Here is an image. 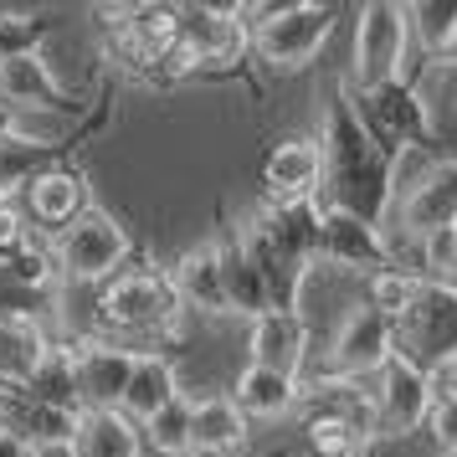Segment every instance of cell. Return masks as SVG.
<instances>
[{
	"label": "cell",
	"instance_id": "cell-2",
	"mask_svg": "<svg viewBox=\"0 0 457 457\" xmlns=\"http://www.w3.org/2000/svg\"><path fill=\"white\" fill-rule=\"evenodd\" d=\"M93 334L124 350L170 354L186 339V309L170 288L165 268H124L104 288H93Z\"/></svg>",
	"mask_w": 457,
	"mask_h": 457
},
{
	"label": "cell",
	"instance_id": "cell-20",
	"mask_svg": "<svg viewBox=\"0 0 457 457\" xmlns=\"http://www.w3.org/2000/svg\"><path fill=\"white\" fill-rule=\"evenodd\" d=\"M52 350V329L42 313L31 309H11L0 313V386H26L37 365Z\"/></svg>",
	"mask_w": 457,
	"mask_h": 457
},
{
	"label": "cell",
	"instance_id": "cell-39",
	"mask_svg": "<svg viewBox=\"0 0 457 457\" xmlns=\"http://www.w3.org/2000/svg\"><path fill=\"white\" fill-rule=\"evenodd\" d=\"M298 457H303V453H298Z\"/></svg>",
	"mask_w": 457,
	"mask_h": 457
},
{
	"label": "cell",
	"instance_id": "cell-27",
	"mask_svg": "<svg viewBox=\"0 0 457 457\" xmlns=\"http://www.w3.org/2000/svg\"><path fill=\"white\" fill-rule=\"evenodd\" d=\"M139 436H145V453L154 457H190V395L180 391L149 421H139Z\"/></svg>",
	"mask_w": 457,
	"mask_h": 457
},
{
	"label": "cell",
	"instance_id": "cell-32",
	"mask_svg": "<svg viewBox=\"0 0 457 457\" xmlns=\"http://www.w3.org/2000/svg\"><path fill=\"white\" fill-rule=\"evenodd\" d=\"M72 432H78V411L72 406H31V416L21 427L26 442H72Z\"/></svg>",
	"mask_w": 457,
	"mask_h": 457
},
{
	"label": "cell",
	"instance_id": "cell-4",
	"mask_svg": "<svg viewBox=\"0 0 457 457\" xmlns=\"http://www.w3.org/2000/svg\"><path fill=\"white\" fill-rule=\"evenodd\" d=\"M339 5H319V0H288L278 5L268 21L247 37V52L272 72H303L319 62V52L329 46L334 26H339Z\"/></svg>",
	"mask_w": 457,
	"mask_h": 457
},
{
	"label": "cell",
	"instance_id": "cell-5",
	"mask_svg": "<svg viewBox=\"0 0 457 457\" xmlns=\"http://www.w3.org/2000/svg\"><path fill=\"white\" fill-rule=\"evenodd\" d=\"M406 67H411L406 5H395V0H370V5H360L345 93H370V87H386V83H395V78H406Z\"/></svg>",
	"mask_w": 457,
	"mask_h": 457
},
{
	"label": "cell",
	"instance_id": "cell-9",
	"mask_svg": "<svg viewBox=\"0 0 457 457\" xmlns=\"http://www.w3.org/2000/svg\"><path fill=\"white\" fill-rule=\"evenodd\" d=\"M350 108H354V119H360V129L386 154H401V149H411V145H432L427 113H421V98H416L411 78H395V83L370 87V93H350Z\"/></svg>",
	"mask_w": 457,
	"mask_h": 457
},
{
	"label": "cell",
	"instance_id": "cell-10",
	"mask_svg": "<svg viewBox=\"0 0 457 457\" xmlns=\"http://www.w3.org/2000/svg\"><path fill=\"white\" fill-rule=\"evenodd\" d=\"M72 354V391H78V411H119L124 401V380L134 365V350L113 345V339H78L67 345Z\"/></svg>",
	"mask_w": 457,
	"mask_h": 457
},
{
	"label": "cell",
	"instance_id": "cell-38",
	"mask_svg": "<svg viewBox=\"0 0 457 457\" xmlns=\"http://www.w3.org/2000/svg\"><path fill=\"white\" fill-rule=\"evenodd\" d=\"M453 57H457V46H453Z\"/></svg>",
	"mask_w": 457,
	"mask_h": 457
},
{
	"label": "cell",
	"instance_id": "cell-25",
	"mask_svg": "<svg viewBox=\"0 0 457 457\" xmlns=\"http://www.w3.org/2000/svg\"><path fill=\"white\" fill-rule=\"evenodd\" d=\"M406 37L421 62L453 57L457 46V0H411L406 5Z\"/></svg>",
	"mask_w": 457,
	"mask_h": 457
},
{
	"label": "cell",
	"instance_id": "cell-35",
	"mask_svg": "<svg viewBox=\"0 0 457 457\" xmlns=\"http://www.w3.org/2000/svg\"><path fill=\"white\" fill-rule=\"evenodd\" d=\"M432 283H447V288H457V231H453V247H447V257H442V272H436Z\"/></svg>",
	"mask_w": 457,
	"mask_h": 457
},
{
	"label": "cell",
	"instance_id": "cell-15",
	"mask_svg": "<svg viewBox=\"0 0 457 457\" xmlns=\"http://www.w3.org/2000/svg\"><path fill=\"white\" fill-rule=\"evenodd\" d=\"M324 190V149L313 134H288L262 160V201H319Z\"/></svg>",
	"mask_w": 457,
	"mask_h": 457
},
{
	"label": "cell",
	"instance_id": "cell-33",
	"mask_svg": "<svg viewBox=\"0 0 457 457\" xmlns=\"http://www.w3.org/2000/svg\"><path fill=\"white\" fill-rule=\"evenodd\" d=\"M26 231H31V227H26L21 206H16V201H0V268L11 262V252L26 242Z\"/></svg>",
	"mask_w": 457,
	"mask_h": 457
},
{
	"label": "cell",
	"instance_id": "cell-12",
	"mask_svg": "<svg viewBox=\"0 0 457 457\" xmlns=\"http://www.w3.org/2000/svg\"><path fill=\"white\" fill-rule=\"evenodd\" d=\"M247 365H268L278 375H293L303 386L313 365V339L293 309H262L247 319Z\"/></svg>",
	"mask_w": 457,
	"mask_h": 457
},
{
	"label": "cell",
	"instance_id": "cell-23",
	"mask_svg": "<svg viewBox=\"0 0 457 457\" xmlns=\"http://www.w3.org/2000/svg\"><path fill=\"white\" fill-rule=\"evenodd\" d=\"M252 211L288 257H298V262L319 257V201H257Z\"/></svg>",
	"mask_w": 457,
	"mask_h": 457
},
{
	"label": "cell",
	"instance_id": "cell-3",
	"mask_svg": "<svg viewBox=\"0 0 457 457\" xmlns=\"http://www.w3.org/2000/svg\"><path fill=\"white\" fill-rule=\"evenodd\" d=\"M52 257H57V288H104L113 272H124L134 257V237L124 221L104 206H87L72 227L52 237Z\"/></svg>",
	"mask_w": 457,
	"mask_h": 457
},
{
	"label": "cell",
	"instance_id": "cell-34",
	"mask_svg": "<svg viewBox=\"0 0 457 457\" xmlns=\"http://www.w3.org/2000/svg\"><path fill=\"white\" fill-rule=\"evenodd\" d=\"M26 447H31V442H26L21 432H11V427H0V457H26Z\"/></svg>",
	"mask_w": 457,
	"mask_h": 457
},
{
	"label": "cell",
	"instance_id": "cell-11",
	"mask_svg": "<svg viewBox=\"0 0 457 457\" xmlns=\"http://www.w3.org/2000/svg\"><path fill=\"white\" fill-rule=\"evenodd\" d=\"M16 206H21V216H26V227H31V231L57 237V231L72 227V221H78V216L93 206V201H87V180L78 175V170L42 165V170H37V175L21 186Z\"/></svg>",
	"mask_w": 457,
	"mask_h": 457
},
{
	"label": "cell",
	"instance_id": "cell-14",
	"mask_svg": "<svg viewBox=\"0 0 457 457\" xmlns=\"http://www.w3.org/2000/svg\"><path fill=\"white\" fill-rule=\"evenodd\" d=\"M386 227L406 231V237H432V231L457 227V154H442V160L421 175V186H416L401 206H391Z\"/></svg>",
	"mask_w": 457,
	"mask_h": 457
},
{
	"label": "cell",
	"instance_id": "cell-31",
	"mask_svg": "<svg viewBox=\"0 0 457 457\" xmlns=\"http://www.w3.org/2000/svg\"><path fill=\"white\" fill-rule=\"evenodd\" d=\"M421 436L432 442L436 457H457V391H436L432 411L421 421Z\"/></svg>",
	"mask_w": 457,
	"mask_h": 457
},
{
	"label": "cell",
	"instance_id": "cell-19",
	"mask_svg": "<svg viewBox=\"0 0 457 457\" xmlns=\"http://www.w3.org/2000/svg\"><path fill=\"white\" fill-rule=\"evenodd\" d=\"M252 442V421L227 391L190 395V457H237Z\"/></svg>",
	"mask_w": 457,
	"mask_h": 457
},
{
	"label": "cell",
	"instance_id": "cell-36",
	"mask_svg": "<svg viewBox=\"0 0 457 457\" xmlns=\"http://www.w3.org/2000/svg\"><path fill=\"white\" fill-rule=\"evenodd\" d=\"M26 457H72V442H31Z\"/></svg>",
	"mask_w": 457,
	"mask_h": 457
},
{
	"label": "cell",
	"instance_id": "cell-22",
	"mask_svg": "<svg viewBox=\"0 0 457 457\" xmlns=\"http://www.w3.org/2000/svg\"><path fill=\"white\" fill-rule=\"evenodd\" d=\"M180 391H186V386H180V365H175V354L139 350V354H134V365H129L119 411H124L129 421H149V416L160 411L165 401H175Z\"/></svg>",
	"mask_w": 457,
	"mask_h": 457
},
{
	"label": "cell",
	"instance_id": "cell-7",
	"mask_svg": "<svg viewBox=\"0 0 457 457\" xmlns=\"http://www.w3.org/2000/svg\"><path fill=\"white\" fill-rule=\"evenodd\" d=\"M395 354H406L427 375L457 365V288L421 283L416 303L395 319Z\"/></svg>",
	"mask_w": 457,
	"mask_h": 457
},
{
	"label": "cell",
	"instance_id": "cell-30",
	"mask_svg": "<svg viewBox=\"0 0 457 457\" xmlns=\"http://www.w3.org/2000/svg\"><path fill=\"white\" fill-rule=\"evenodd\" d=\"M416 293H421V278H411V272H395V268H380V272H370V278L360 283V303L395 324V319L416 303Z\"/></svg>",
	"mask_w": 457,
	"mask_h": 457
},
{
	"label": "cell",
	"instance_id": "cell-24",
	"mask_svg": "<svg viewBox=\"0 0 457 457\" xmlns=\"http://www.w3.org/2000/svg\"><path fill=\"white\" fill-rule=\"evenodd\" d=\"M72 457H145L139 421H129L124 411H78Z\"/></svg>",
	"mask_w": 457,
	"mask_h": 457
},
{
	"label": "cell",
	"instance_id": "cell-16",
	"mask_svg": "<svg viewBox=\"0 0 457 457\" xmlns=\"http://www.w3.org/2000/svg\"><path fill=\"white\" fill-rule=\"evenodd\" d=\"M21 108H57V113L78 108L67 83L57 78L52 57H46V46L0 62V113H21Z\"/></svg>",
	"mask_w": 457,
	"mask_h": 457
},
{
	"label": "cell",
	"instance_id": "cell-28",
	"mask_svg": "<svg viewBox=\"0 0 457 457\" xmlns=\"http://www.w3.org/2000/svg\"><path fill=\"white\" fill-rule=\"evenodd\" d=\"M0 272H5L16 288H31V293L52 288V293H57V257H52V237L26 231V242L11 252V262H5Z\"/></svg>",
	"mask_w": 457,
	"mask_h": 457
},
{
	"label": "cell",
	"instance_id": "cell-13",
	"mask_svg": "<svg viewBox=\"0 0 457 457\" xmlns=\"http://www.w3.org/2000/svg\"><path fill=\"white\" fill-rule=\"evenodd\" d=\"M319 262L354 272V278H370V272L386 268V231L350 216V211L319 206Z\"/></svg>",
	"mask_w": 457,
	"mask_h": 457
},
{
	"label": "cell",
	"instance_id": "cell-1",
	"mask_svg": "<svg viewBox=\"0 0 457 457\" xmlns=\"http://www.w3.org/2000/svg\"><path fill=\"white\" fill-rule=\"evenodd\" d=\"M313 139L324 149V190H319V206L350 211V216L370 221V227H386V211H391V154L360 129L345 87L329 93Z\"/></svg>",
	"mask_w": 457,
	"mask_h": 457
},
{
	"label": "cell",
	"instance_id": "cell-8",
	"mask_svg": "<svg viewBox=\"0 0 457 457\" xmlns=\"http://www.w3.org/2000/svg\"><path fill=\"white\" fill-rule=\"evenodd\" d=\"M395 350V324L380 319L375 309H350V319L334 329V339L324 345V354L309 365L303 386L313 380H350V375H375L386 365V354Z\"/></svg>",
	"mask_w": 457,
	"mask_h": 457
},
{
	"label": "cell",
	"instance_id": "cell-6",
	"mask_svg": "<svg viewBox=\"0 0 457 457\" xmlns=\"http://www.w3.org/2000/svg\"><path fill=\"white\" fill-rule=\"evenodd\" d=\"M436 380L406 354H386V365L375 370V401H370V447L380 442H406L421 432V421L432 411Z\"/></svg>",
	"mask_w": 457,
	"mask_h": 457
},
{
	"label": "cell",
	"instance_id": "cell-21",
	"mask_svg": "<svg viewBox=\"0 0 457 457\" xmlns=\"http://www.w3.org/2000/svg\"><path fill=\"white\" fill-rule=\"evenodd\" d=\"M227 395L237 401V411L247 416V421H283L303 401V386L293 375H278L268 365H247L242 360V370L231 375Z\"/></svg>",
	"mask_w": 457,
	"mask_h": 457
},
{
	"label": "cell",
	"instance_id": "cell-17",
	"mask_svg": "<svg viewBox=\"0 0 457 457\" xmlns=\"http://www.w3.org/2000/svg\"><path fill=\"white\" fill-rule=\"evenodd\" d=\"M165 272H170V288H175L186 313H206V319L227 313V272H221V242L216 237L186 247Z\"/></svg>",
	"mask_w": 457,
	"mask_h": 457
},
{
	"label": "cell",
	"instance_id": "cell-29",
	"mask_svg": "<svg viewBox=\"0 0 457 457\" xmlns=\"http://www.w3.org/2000/svg\"><path fill=\"white\" fill-rule=\"evenodd\" d=\"M26 395L37 406H72L78 411V391H72V354H67L62 339H52L46 360L37 365V375L26 380Z\"/></svg>",
	"mask_w": 457,
	"mask_h": 457
},
{
	"label": "cell",
	"instance_id": "cell-18",
	"mask_svg": "<svg viewBox=\"0 0 457 457\" xmlns=\"http://www.w3.org/2000/svg\"><path fill=\"white\" fill-rule=\"evenodd\" d=\"M175 21L201 67H231L247 57V31L231 16V5H175Z\"/></svg>",
	"mask_w": 457,
	"mask_h": 457
},
{
	"label": "cell",
	"instance_id": "cell-37",
	"mask_svg": "<svg viewBox=\"0 0 457 457\" xmlns=\"http://www.w3.org/2000/svg\"><path fill=\"white\" fill-rule=\"evenodd\" d=\"M436 380V391H457V365H447L442 375H432Z\"/></svg>",
	"mask_w": 457,
	"mask_h": 457
},
{
	"label": "cell",
	"instance_id": "cell-26",
	"mask_svg": "<svg viewBox=\"0 0 457 457\" xmlns=\"http://www.w3.org/2000/svg\"><path fill=\"white\" fill-rule=\"evenodd\" d=\"M298 442H303V457H365L370 453L365 432L354 427L350 416H339L334 406H319V401H313V411L303 416Z\"/></svg>",
	"mask_w": 457,
	"mask_h": 457
}]
</instances>
